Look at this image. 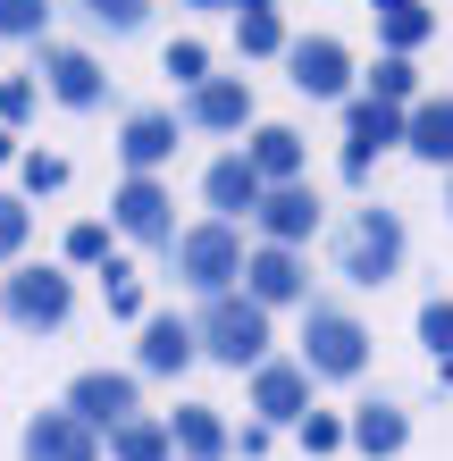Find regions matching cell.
Instances as JSON below:
<instances>
[{
    "label": "cell",
    "mask_w": 453,
    "mask_h": 461,
    "mask_svg": "<svg viewBox=\"0 0 453 461\" xmlns=\"http://www.w3.org/2000/svg\"><path fill=\"white\" fill-rule=\"evenodd\" d=\"M394 268H403V219L394 210H353V219L336 227V277L344 285H386Z\"/></svg>",
    "instance_id": "cell-1"
},
{
    "label": "cell",
    "mask_w": 453,
    "mask_h": 461,
    "mask_svg": "<svg viewBox=\"0 0 453 461\" xmlns=\"http://www.w3.org/2000/svg\"><path fill=\"white\" fill-rule=\"evenodd\" d=\"M177 277L202 294V303H219V294H235V277H244V235H235V219H202V227H185L177 243Z\"/></svg>",
    "instance_id": "cell-2"
},
{
    "label": "cell",
    "mask_w": 453,
    "mask_h": 461,
    "mask_svg": "<svg viewBox=\"0 0 453 461\" xmlns=\"http://www.w3.org/2000/svg\"><path fill=\"white\" fill-rule=\"evenodd\" d=\"M202 352L219 369H260L269 361V311L252 303V294H219V303H202Z\"/></svg>",
    "instance_id": "cell-3"
},
{
    "label": "cell",
    "mask_w": 453,
    "mask_h": 461,
    "mask_svg": "<svg viewBox=\"0 0 453 461\" xmlns=\"http://www.w3.org/2000/svg\"><path fill=\"white\" fill-rule=\"evenodd\" d=\"M303 369L311 377H361L369 369V328L344 303H303Z\"/></svg>",
    "instance_id": "cell-4"
},
{
    "label": "cell",
    "mask_w": 453,
    "mask_h": 461,
    "mask_svg": "<svg viewBox=\"0 0 453 461\" xmlns=\"http://www.w3.org/2000/svg\"><path fill=\"white\" fill-rule=\"evenodd\" d=\"M403 134H412V110H394V101H378V93H353L344 101V176L369 185V159H378L386 143H403Z\"/></svg>",
    "instance_id": "cell-5"
},
{
    "label": "cell",
    "mask_w": 453,
    "mask_h": 461,
    "mask_svg": "<svg viewBox=\"0 0 453 461\" xmlns=\"http://www.w3.org/2000/svg\"><path fill=\"white\" fill-rule=\"evenodd\" d=\"M0 311H9L25 336H50V328H68L76 285L59 277V268H17V277H0Z\"/></svg>",
    "instance_id": "cell-6"
},
{
    "label": "cell",
    "mask_w": 453,
    "mask_h": 461,
    "mask_svg": "<svg viewBox=\"0 0 453 461\" xmlns=\"http://www.w3.org/2000/svg\"><path fill=\"white\" fill-rule=\"evenodd\" d=\"M285 76H294L303 101H353V50H344L336 34H294Z\"/></svg>",
    "instance_id": "cell-7"
},
{
    "label": "cell",
    "mask_w": 453,
    "mask_h": 461,
    "mask_svg": "<svg viewBox=\"0 0 453 461\" xmlns=\"http://www.w3.org/2000/svg\"><path fill=\"white\" fill-rule=\"evenodd\" d=\"M68 411L85 420L93 437H101V428L118 437L126 420H143V394H135V377H126V369H85V377L68 386Z\"/></svg>",
    "instance_id": "cell-8"
},
{
    "label": "cell",
    "mask_w": 453,
    "mask_h": 461,
    "mask_svg": "<svg viewBox=\"0 0 453 461\" xmlns=\"http://www.w3.org/2000/svg\"><path fill=\"white\" fill-rule=\"evenodd\" d=\"M110 227H118L126 243H177V202H168V185H159V176H126L118 202H110Z\"/></svg>",
    "instance_id": "cell-9"
},
{
    "label": "cell",
    "mask_w": 453,
    "mask_h": 461,
    "mask_svg": "<svg viewBox=\"0 0 453 461\" xmlns=\"http://www.w3.org/2000/svg\"><path fill=\"white\" fill-rule=\"evenodd\" d=\"M42 93L50 101H68V110H101V93H110V68L93 59V50H76V42H42Z\"/></svg>",
    "instance_id": "cell-10"
},
{
    "label": "cell",
    "mask_w": 453,
    "mask_h": 461,
    "mask_svg": "<svg viewBox=\"0 0 453 461\" xmlns=\"http://www.w3.org/2000/svg\"><path fill=\"white\" fill-rule=\"evenodd\" d=\"M252 411H260V428H303L311 420V369L303 361H260L252 369Z\"/></svg>",
    "instance_id": "cell-11"
},
{
    "label": "cell",
    "mask_w": 453,
    "mask_h": 461,
    "mask_svg": "<svg viewBox=\"0 0 453 461\" xmlns=\"http://www.w3.org/2000/svg\"><path fill=\"white\" fill-rule=\"evenodd\" d=\"M177 134H185V118L177 110H135L118 126V159H126V176H159L177 159Z\"/></svg>",
    "instance_id": "cell-12"
},
{
    "label": "cell",
    "mask_w": 453,
    "mask_h": 461,
    "mask_svg": "<svg viewBox=\"0 0 453 461\" xmlns=\"http://www.w3.org/2000/svg\"><path fill=\"white\" fill-rule=\"evenodd\" d=\"M244 294L260 311H277V303H311V268L303 252H285V243H260V252L244 260Z\"/></svg>",
    "instance_id": "cell-13"
},
{
    "label": "cell",
    "mask_w": 453,
    "mask_h": 461,
    "mask_svg": "<svg viewBox=\"0 0 453 461\" xmlns=\"http://www.w3.org/2000/svg\"><path fill=\"white\" fill-rule=\"evenodd\" d=\"M185 126H202V134H244V126H252V85H244V76H210L202 93H185Z\"/></svg>",
    "instance_id": "cell-14"
},
{
    "label": "cell",
    "mask_w": 453,
    "mask_h": 461,
    "mask_svg": "<svg viewBox=\"0 0 453 461\" xmlns=\"http://www.w3.org/2000/svg\"><path fill=\"white\" fill-rule=\"evenodd\" d=\"M311 235H319V194H311V185H269V202H260V243L303 252Z\"/></svg>",
    "instance_id": "cell-15"
},
{
    "label": "cell",
    "mask_w": 453,
    "mask_h": 461,
    "mask_svg": "<svg viewBox=\"0 0 453 461\" xmlns=\"http://www.w3.org/2000/svg\"><path fill=\"white\" fill-rule=\"evenodd\" d=\"M202 352V328L194 319H177V311H151L143 319V344H135V369H151V377H177L185 361Z\"/></svg>",
    "instance_id": "cell-16"
},
{
    "label": "cell",
    "mask_w": 453,
    "mask_h": 461,
    "mask_svg": "<svg viewBox=\"0 0 453 461\" xmlns=\"http://www.w3.org/2000/svg\"><path fill=\"white\" fill-rule=\"evenodd\" d=\"M202 194H210V210H219V219H235V210H244V219H260V202H269V176H260L244 151H227V159H210Z\"/></svg>",
    "instance_id": "cell-17"
},
{
    "label": "cell",
    "mask_w": 453,
    "mask_h": 461,
    "mask_svg": "<svg viewBox=\"0 0 453 461\" xmlns=\"http://www.w3.org/2000/svg\"><path fill=\"white\" fill-rule=\"evenodd\" d=\"M101 453V437L76 411H34L25 420V461H93Z\"/></svg>",
    "instance_id": "cell-18"
},
{
    "label": "cell",
    "mask_w": 453,
    "mask_h": 461,
    "mask_svg": "<svg viewBox=\"0 0 453 461\" xmlns=\"http://www.w3.org/2000/svg\"><path fill=\"white\" fill-rule=\"evenodd\" d=\"M168 437H177V453L185 461H227V420L219 411H210V402H177V411H168Z\"/></svg>",
    "instance_id": "cell-19"
},
{
    "label": "cell",
    "mask_w": 453,
    "mask_h": 461,
    "mask_svg": "<svg viewBox=\"0 0 453 461\" xmlns=\"http://www.w3.org/2000/svg\"><path fill=\"white\" fill-rule=\"evenodd\" d=\"M412 159H429V168H453V93H429L412 110V134H403Z\"/></svg>",
    "instance_id": "cell-20"
},
{
    "label": "cell",
    "mask_w": 453,
    "mask_h": 461,
    "mask_svg": "<svg viewBox=\"0 0 453 461\" xmlns=\"http://www.w3.org/2000/svg\"><path fill=\"white\" fill-rule=\"evenodd\" d=\"M244 159H252L269 185H303V134H294V126H252Z\"/></svg>",
    "instance_id": "cell-21"
},
{
    "label": "cell",
    "mask_w": 453,
    "mask_h": 461,
    "mask_svg": "<svg viewBox=\"0 0 453 461\" xmlns=\"http://www.w3.org/2000/svg\"><path fill=\"white\" fill-rule=\"evenodd\" d=\"M369 17H378V42L394 50V59H412V50L437 34V17L420 9V0H369Z\"/></svg>",
    "instance_id": "cell-22"
},
{
    "label": "cell",
    "mask_w": 453,
    "mask_h": 461,
    "mask_svg": "<svg viewBox=\"0 0 453 461\" xmlns=\"http://www.w3.org/2000/svg\"><path fill=\"white\" fill-rule=\"evenodd\" d=\"M403 437H412V420L394 411V402H353V445H361L369 461H386V453H403Z\"/></svg>",
    "instance_id": "cell-23"
},
{
    "label": "cell",
    "mask_w": 453,
    "mask_h": 461,
    "mask_svg": "<svg viewBox=\"0 0 453 461\" xmlns=\"http://www.w3.org/2000/svg\"><path fill=\"white\" fill-rule=\"evenodd\" d=\"M235 50H244V59H285L294 34H285L277 9H235Z\"/></svg>",
    "instance_id": "cell-24"
},
{
    "label": "cell",
    "mask_w": 453,
    "mask_h": 461,
    "mask_svg": "<svg viewBox=\"0 0 453 461\" xmlns=\"http://www.w3.org/2000/svg\"><path fill=\"white\" fill-rule=\"evenodd\" d=\"M168 453H177V437H168V420H151V411L110 437V461H168Z\"/></svg>",
    "instance_id": "cell-25"
},
{
    "label": "cell",
    "mask_w": 453,
    "mask_h": 461,
    "mask_svg": "<svg viewBox=\"0 0 453 461\" xmlns=\"http://www.w3.org/2000/svg\"><path fill=\"white\" fill-rule=\"evenodd\" d=\"M369 93H378V101H394V110H420V68L386 50V59L369 68Z\"/></svg>",
    "instance_id": "cell-26"
},
{
    "label": "cell",
    "mask_w": 453,
    "mask_h": 461,
    "mask_svg": "<svg viewBox=\"0 0 453 461\" xmlns=\"http://www.w3.org/2000/svg\"><path fill=\"white\" fill-rule=\"evenodd\" d=\"M101 294H110V319H151V311H143V277H135L126 260L101 268Z\"/></svg>",
    "instance_id": "cell-27"
},
{
    "label": "cell",
    "mask_w": 453,
    "mask_h": 461,
    "mask_svg": "<svg viewBox=\"0 0 453 461\" xmlns=\"http://www.w3.org/2000/svg\"><path fill=\"white\" fill-rule=\"evenodd\" d=\"M76 9H85V25H101V34H135L151 17V0H76Z\"/></svg>",
    "instance_id": "cell-28"
},
{
    "label": "cell",
    "mask_w": 453,
    "mask_h": 461,
    "mask_svg": "<svg viewBox=\"0 0 453 461\" xmlns=\"http://www.w3.org/2000/svg\"><path fill=\"white\" fill-rule=\"evenodd\" d=\"M42 25H50V0H0V34L9 42H42Z\"/></svg>",
    "instance_id": "cell-29"
},
{
    "label": "cell",
    "mask_w": 453,
    "mask_h": 461,
    "mask_svg": "<svg viewBox=\"0 0 453 461\" xmlns=\"http://www.w3.org/2000/svg\"><path fill=\"white\" fill-rule=\"evenodd\" d=\"M420 344H429L437 361H453V294H437V303H420Z\"/></svg>",
    "instance_id": "cell-30"
},
{
    "label": "cell",
    "mask_w": 453,
    "mask_h": 461,
    "mask_svg": "<svg viewBox=\"0 0 453 461\" xmlns=\"http://www.w3.org/2000/svg\"><path fill=\"white\" fill-rule=\"evenodd\" d=\"M168 76H177L185 93H202V85H210V50H202L194 34H185V42H168Z\"/></svg>",
    "instance_id": "cell-31"
},
{
    "label": "cell",
    "mask_w": 453,
    "mask_h": 461,
    "mask_svg": "<svg viewBox=\"0 0 453 461\" xmlns=\"http://www.w3.org/2000/svg\"><path fill=\"white\" fill-rule=\"evenodd\" d=\"M344 445H353V420H336V411L303 420V453H344Z\"/></svg>",
    "instance_id": "cell-32"
},
{
    "label": "cell",
    "mask_w": 453,
    "mask_h": 461,
    "mask_svg": "<svg viewBox=\"0 0 453 461\" xmlns=\"http://www.w3.org/2000/svg\"><path fill=\"white\" fill-rule=\"evenodd\" d=\"M17 176H25V194H59V185H68V159L59 151H25Z\"/></svg>",
    "instance_id": "cell-33"
},
{
    "label": "cell",
    "mask_w": 453,
    "mask_h": 461,
    "mask_svg": "<svg viewBox=\"0 0 453 461\" xmlns=\"http://www.w3.org/2000/svg\"><path fill=\"white\" fill-rule=\"evenodd\" d=\"M34 101H42L34 76H0V126H25V118H34Z\"/></svg>",
    "instance_id": "cell-34"
},
{
    "label": "cell",
    "mask_w": 453,
    "mask_h": 461,
    "mask_svg": "<svg viewBox=\"0 0 453 461\" xmlns=\"http://www.w3.org/2000/svg\"><path fill=\"white\" fill-rule=\"evenodd\" d=\"M25 235H34V210H25L17 194H0V260H17Z\"/></svg>",
    "instance_id": "cell-35"
},
{
    "label": "cell",
    "mask_w": 453,
    "mask_h": 461,
    "mask_svg": "<svg viewBox=\"0 0 453 461\" xmlns=\"http://www.w3.org/2000/svg\"><path fill=\"white\" fill-rule=\"evenodd\" d=\"M68 260H110V227H101V219L68 227Z\"/></svg>",
    "instance_id": "cell-36"
},
{
    "label": "cell",
    "mask_w": 453,
    "mask_h": 461,
    "mask_svg": "<svg viewBox=\"0 0 453 461\" xmlns=\"http://www.w3.org/2000/svg\"><path fill=\"white\" fill-rule=\"evenodd\" d=\"M9 151H17V134H9V126H0V159H9Z\"/></svg>",
    "instance_id": "cell-37"
},
{
    "label": "cell",
    "mask_w": 453,
    "mask_h": 461,
    "mask_svg": "<svg viewBox=\"0 0 453 461\" xmlns=\"http://www.w3.org/2000/svg\"><path fill=\"white\" fill-rule=\"evenodd\" d=\"M235 9H277V0H235Z\"/></svg>",
    "instance_id": "cell-38"
},
{
    "label": "cell",
    "mask_w": 453,
    "mask_h": 461,
    "mask_svg": "<svg viewBox=\"0 0 453 461\" xmlns=\"http://www.w3.org/2000/svg\"><path fill=\"white\" fill-rule=\"evenodd\" d=\"M194 9H235V0H194Z\"/></svg>",
    "instance_id": "cell-39"
},
{
    "label": "cell",
    "mask_w": 453,
    "mask_h": 461,
    "mask_svg": "<svg viewBox=\"0 0 453 461\" xmlns=\"http://www.w3.org/2000/svg\"><path fill=\"white\" fill-rule=\"evenodd\" d=\"M445 210H453V185H445Z\"/></svg>",
    "instance_id": "cell-40"
}]
</instances>
